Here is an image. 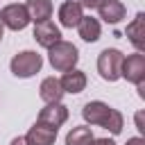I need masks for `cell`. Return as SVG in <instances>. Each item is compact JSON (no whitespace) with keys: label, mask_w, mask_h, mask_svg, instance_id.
<instances>
[{"label":"cell","mask_w":145,"mask_h":145,"mask_svg":"<svg viewBox=\"0 0 145 145\" xmlns=\"http://www.w3.org/2000/svg\"><path fill=\"white\" fill-rule=\"evenodd\" d=\"M66 120H68V106L61 104V102L45 104V106L39 111V118H36V122H41V125H45V127H52V129H59Z\"/></svg>","instance_id":"obj_7"},{"label":"cell","mask_w":145,"mask_h":145,"mask_svg":"<svg viewBox=\"0 0 145 145\" xmlns=\"http://www.w3.org/2000/svg\"><path fill=\"white\" fill-rule=\"evenodd\" d=\"M48 59H50V66L59 72H66V70H72L79 61V50L77 45H72L70 41H57L52 48H48Z\"/></svg>","instance_id":"obj_2"},{"label":"cell","mask_w":145,"mask_h":145,"mask_svg":"<svg viewBox=\"0 0 145 145\" xmlns=\"http://www.w3.org/2000/svg\"><path fill=\"white\" fill-rule=\"evenodd\" d=\"M34 41L41 48H52L57 41H61V29L52 23V20H43V23H34Z\"/></svg>","instance_id":"obj_8"},{"label":"cell","mask_w":145,"mask_h":145,"mask_svg":"<svg viewBox=\"0 0 145 145\" xmlns=\"http://www.w3.org/2000/svg\"><path fill=\"white\" fill-rule=\"evenodd\" d=\"M95 9H97V18H102L109 25H118L127 16V7L120 0H102Z\"/></svg>","instance_id":"obj_9"},{"label":"cell","mask_w":145,"mask_h":145,"mask_svg":"<svg viewBox=\"0 0 145 145\" xmlns=\"http://www.w3.org/2000/svg\"><path fill=\"white\" fill-rule=\"evenodd\" d=\"M91 145H116V143H113L111 138H93Z\"/></svg>","instance_id":"obj_20"},{"label":"cell","mask_w":145,"mask_h":145,"mask_svg":"<svg viewBox=\"0 0 145 145\" xmlns=\"http://www.w3.org/2000/svg\"><path fill=\"white\" fill-rule=\"evenodd\" d=\"M125 54L118 48H106L97 54V72L104 82H118L120 79V68H122Z\"/></svg>","instance_id":"obj_4"},{"label":"cell","mask_w":145,"mask_h":145,"mask_svg":"<svg viewBox=\"0 0 145 145\" xmlns=\"http://www.w3.org/2000/svg\"><path fill=\"white\" fill-rule=\"evenodd\" d=\"M57 14H59L61 27L72 29V27L79 25V20H82V16H84V7H82L77 0H66V2H61V7H59Z\"/></svg>","instance_id":"obj_10"},{"label":"cell","mask_w":145,"mask_h":145,"mask_svg":"<svg viewBox=\"0 0 145 145\" xmlns=\"http://www.w3.org/2000/svg\"><path fill=\"white\" fill-rule=\"evenodd\" d=\"M120 77L127 79V82H131V84H143L145 82V54L143 52L127 54L122 59Z\"/></svg>","instance_id":"obj_6"},{"label":"cell","mask_w":145,"mask_h":145,"mask_svg":"<svg viewBox=\"0 0 145 145\" xmlns=\"http://www.w3.org/2000/svg\"><path fill=\"white\" fill-rule=\"evenodd\" d=\"M39 95H41V100L45 104H54V102H61V97L66 93L61 91V84H59L57 77H45L41 82V86H39Z\"/></svg>","instance_id":"obj_15"},{"label":"cell","mask_w":145,"mask_h":145,"mask_svg":"<svg viewBox=\"0 0 145 145\" xmlns=\"http://www.w3.org/2000/svg\"><path fill=\"white\" fill-rule=\"evenodd\" d=\"M57 131H59V129H52V127H45V125H41V122H34L23 138H25L27 145H54Z\"/></svg>","instance_id":"obj_11"},{"label":"cell","mask_w":145,"mask_h":145,"mask_svg":"<svg viewBox=\"0 0 145 145\" xmlns=\"http://www.w3.org/2000/svg\"><path fill=\"white\" fill-rule=\"evenodd\" d=\"M25 7H27V14H29V20L32 23L50 20L52 18V11H54L52 0H27Z\"/></svg>","instance_id":"obj_14"},{"label":"cell","mask_w":145,"mask_h":145,"mask_svg":"<svg viewBox=\"0 0 145 145\" xmlns=\"http://www.w3.org/2000/svg\"><path fill=\"white\" fill-rule=\"evenodd\" d=\"M93 138H95V136H93L91 127L79 125V127H72V129L66 134V145H91Z\"/></svg>","instance_id":"obj_17"},{"label":"cell","mask_w":145,"mask_h":145,"mask_svg":"<svg viewBox=\"0 0 145 145\" xmlns=\"http://www.w3.org/2000/svg\"><path fill=\"white\" fill-rule=\"evenodd\" d=\"M125 34H127L129 43L136 48V52H143V50H145V14H143V11H138V14L131 18V23L127 25Z\"/></svg>","instance_id":"obj_12"},{"label":"cell","mask_w":145,"mask_h":145,"mask_svg":"<svg viewBox=\"0 0 145 145\" xmlns=\"http://www.w3.org/2000/svg\"><path fill=\"white\" fill-rule=\"evenodd\" d=\"M2 36H5V27H2V23H0V43H2Z\"/></svg>","instance_id":"obj_23"},{"label":"cell","mask_w":145,"mask_h":145,"mask_svg":"<svg viewBox=\"0 0 145 145\" xmlns=\"http://www.w3.org/2000/svg\"><path fill=\"white\" fill-rule=\"evenodd\" d=\"M125 145H145V138L143 136H131V138H127Z\"/></svg>","instance_id":"obj_19"},{"label":"cell","mask_w":145,"mask_h":145,"mask_svg":"<svg viewBox=\"0 0 145 145\" xmlns=\"http://www.w3.org/2000/svg\"><path fill=\"white\" fill-rule=\"evenodd\" d=\"M9 145H27V143H25V138H23V136H16V138H14Z\"/></svg>","instance_id":"obj_22"},{"label":"cell","mask_w":145,"mask_h":145,"mask_svg":"<svg viewBox=\"0 0 145 145\" xmlns=\"http://www.w3.org/2000/svg\"><path fill=\"white\" fill-rule=\"evenodd\" d=\"M77 2H79L82 7H86V9H95V7H97L102 0H77Z\"/></svg>","instance_id":"obj_18"},{"label":"cell","mask_w":145,"mask_h":145,"mask_svg":"<svg viewBox=\"0 0 145 145\" xmlns=\"http://www.w3.org/2000/svg\"><path fill=\"white\" fill-rule=\"evenodd\" d=\"M0 23H2V27L11 29V32H20L32 20H29V14H27V7L25 5L11 2V5H7V7L0 9Z\"/></svg>","instance_id":"obj_5"},{"label":"cell","mask_w":145,"mask_h":145,"mask_svg":"<svg viewBox=\"0 0 145 145\" xmlns=\"http://www.w3.org/2000/svg\"><path fill=\"white\" fill-rule=\"evenodd\" d=\"M82 118L86 120V125L91 127H102L106 131H111L113 136H118L125 127V118L118 109L109 106L106 102L102 100H93V102H86L84 109H82Z\"/></svg>","instance_id":"obj_1"},{"label":"cell","mask_w":145,"mask_h":145,"mask_svg":"<svg viewBox=\"0 0 145 145\" xmlns=\"http://www.w3.org/2000/svg\"><path fill=\"white\" fill-rule=\"evenodd\" d=\"M136 127H138V131H140V134L145 131V127H143V113H140V111L136 113Z\"/></svg>","instance_id":"obj_21"},{"label":"cell","mask_w":145,"mask_h":145,"mask_svg":"<svg viewBox=\"0 0 145 145\" xmlns=\"http://www.w3.org/2000/svg\"><path fill=\"white\" fill-rule=\"evenodd\" d=\"M43 66V57L34 50H23L18 54H14L9 68L14 72V77H20V79H27V77H34Z\"/></svg>","instance_id":"obj_3"},{"label":"cell","mask_w":145,"mask_h":145,"mask_svg":"<svg viewBox=\"0 0 145 145\" xmlns=\"http://www.w3.org/2000/svg\"><path fill=\"white\" fill-rule=\"evenodd\" d=\"M86 72L84 70H79V68H72V70H66L63 75H61V79H59V84H61V91L63 93H70V95H77V93H82L84 88H86Z\"/></svg>","instance_id":"obj_13"},{"label":"cell","mask_w":145,"mask_h":145,"mask_svg":"<svg viewBox=\"0 0 145 145\" xmlns=\"http://www.w3.org/2000/svg\"><path fill=\"white\" fill-rule=\"evenodd\" d=\"M77 32H79L82 41L95 43V41L100 39V34H102V25H100V20L93 18V16H82V20H79V25H77Z\"/></svg>","instance_id":"obj_16"}]
</instances>
